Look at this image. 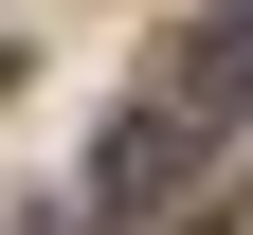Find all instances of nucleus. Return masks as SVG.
I'll list each match as a JSON object with an SVG mask.
<instances>
[{
	"label": "nucleus",
	"mask_w": 253,
	"mask_h": 235,
	"mask_svg": "<svg viewBox=\"0 0 253 235\" xmlns=\"http://www.w3.org/2000/svg\"><path fill=\"white\" fill-rule=\"evenodd\" d=\"M199 163H217V127L145 91V109H126L109 145H90V199H109V217H145V199H163V181H199Z\"/></svg>",
	"instance_id": "f257e3e1"
}]
</instances>
